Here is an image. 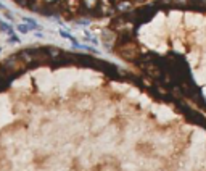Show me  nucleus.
Instances as JSON below:
<instances>
[]
</instances>
